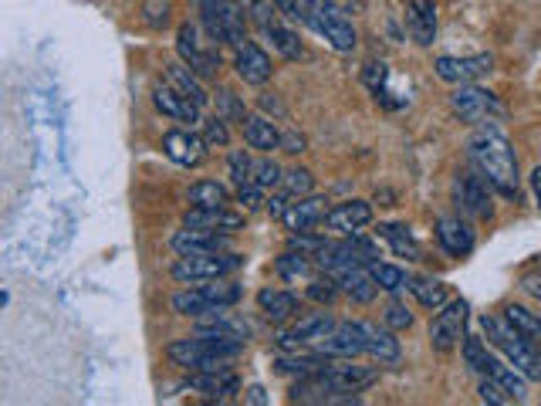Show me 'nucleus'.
<instances>
[{
    "instance_id": "nucleus-1",
    "label": "nucleus",
    "mask_w": 541,
    "mask_h": 406,
    "mask_svg": "<svg viewBox=\"0 0 541 406\" xmlns=\"http://www.w3.org/2000/svg\"><path fill=\"white\" fill-rule=\"evenodd\" d=\"M467 156L474 170L501 193L504 200H518V160L514 149L498 132H477L467 143Z\"/></svg>"
},
{
    "instance_id": "nucleus-2",
    "label": "nucleus",
    "mask_w": 541,
    "mask_h": 406,
    "mask_svg": "<svg viewBox=\"0 0 541 406\" xmlns=\"http://www.w3.org/2000/svg\"><path fill=\"white\" fill-rule=\"evenodd\" d=\"M244 352V339L237 335H220V332H200L190 339H176L166 346V356L176 366L190 369V373H207V369H224L230 359H237Z\"/></svg>"
},
{
    "instance_id": "nucleus-3",
    "label": "nucleus",
    "mask_w": 541,
    "mask_h": 406,
    "mask_svg": "<svg viewBox=\"0 0 541 406\" xmlns=\"http://www.w3.org/2000/svg\"><path fill=\"white\" fill-rule=\"evenodd\" d=\"M487 339L498 346L504 356H508V363L518 369L525 379H535V383H541V352H535V346H531V339H525L521 332H514V325L508 319H481Z\"/></svg>"
},
{
    "instance_id": "nucleus-4",
    "label": "nucleus",
    "mask_w": 541,
    "mask_h": 406,
    "mask_svg": "<svg viewBox=\"0 0 541 406\" xmlns=\"http://www.w3.org/2000/svg\"><path fill=\"white\" fill-rule=\"evenodd\" d=\"M244 264L241 254L234 251H214V254H180V261L170 268L176 285H203V281H220L224 275H234Z\"/></svg>"
},
{
    "instance_id": "nucleus-5",
    "label": "nucleus",
    "mask_w": 541,
    "mask_h": 406,
    "mask_svg": "<svg viewBox=\"0 0 541 406\" xmlns=\"http://www.w3.org/2000/svg\"><path fill=\"white\" fill-rule=\"evenodd\" d=\"M241 302V285L234 281H217V285H197L190 291H180L173 295V312L176 315H210L217 308H230Z\"/></svg>"
},
{
    "instance_id": "nucleus-6",
    "label": "nucleus",
    "mask_w": 541,
    "mask_h": 406,
    "mask_svg": "<svg viewBox=\"0 0 541 406\" xmlns=\"http://www.w3.org/2000/svg\"><path fill=\"white\" fill-rule=\"evenodd\" d=\"M176 51H180L183 65H190L200 78H217L220 72V44L210 38H203L197 24H180L176 31Z\"/></svg>"
},
{
    "instance_id": "nucleus-7",
    "label": "nucleus",
    "mask_w": 541,
    "mask_h": 406,
    "mask_svg": "<svg viewBox=\"0 0 541 406\" xmlns=\"http://www.w3.org/2000/svg\"><path fill=\"white\" fill-rule=\"evenodd\" d=\"M308 28H312L318 38H325L335 51H342V55L359 44V34H356V28H352V21L339 11V7L328 4V0H312Z\"/></svg>"
},
{
    "instance_id": "nucleus-8",
    "label": "nucleus",
    "mask_w": 541,
    "mask_h": 406,
    "mask_svg": "<svg viewBox=\"0 0 541 406\" xmlns=\"http://www.w3.org/2000/svg\"><path fill=\"white\" fill-rule=\"evenodd\" d=\"M450 105H454V112L470 126H487V122H498L504 119V105L498 102V95L487 92V88L467 82L460 85L454 95H450Z\"/></svg>"
},
{
    "instance_id": "nucleus-9",
    "label": "nucleus",
    "mask_w": 541,
    "mask_h": 406,
    "mask_svg": "<svg viewBox=\"0 0 541 406\" xmlns=\"http://www.w3.org/2000/svg\"><path fill=\"white\" fill-rule=\"evenodd\" d=\"M467 312L470 305L464 298H454L437 319L430 322V346L437 352H450L457 342H464V329H467Z\"/></svg>"
},
{
    "instance_id": "nucleus-10",
    "label": "nucleus",
    "mask_w": 541,
    "mask_h": 406,
    "mask_svg": "<svg viewBox=\"0 0 541 406\" xmlns=\"http://www.w3.org/2000/svg\"><path fill=\"white\" fill-rule=\"evenodd\" d=\"M491 183L484 180L481 173H464L457 180V187H454V193H457V207L464 210L467 217H491L494 214V203H491Z\"/></svg>"
},
{
    "instance_id": "nucleus-11",
    "label": "nucleus",
    "mask_w": 541,
    "mask_h": 406,
    "mask_svg": "<svg viewBox=\"0 0 541 406\" xmlns=\"http://www.w3.org/2000/svg\"><path fill=\"white\" fill-rule=\"evenodd\" d=\"M207 149H210L207 139L190 129H173L163 136V153L170 156L176 166H186V170H193V166L207 160Z\"/></svg>"
},
{
    "instance_id": "nucleus-12",
    "label": "nucleus",
    "mask_w": 541,
    "mask_h": 406,
    "mask_svg": "<svg viewBox=\"0 0 541 406\" xmlns=\"http://www.w3.org/2000/svg\"><path fill=\"white\" fill-rule=\"evenodd\" d=\"M234 72L247 85H264L271 78L274 65H271L268 51H264L261 44L247 41V44H241V48L234 51Z\"/></svg>"
},
{
    "instance_id": "nucleus-13",
    "label": "nucleus",
    "mask_w": 541,
    "mask_h": 406,
    "mask_svg": "<svg viewBox=\"0 0 541 406\" xmlns=\"http://www.w3.org/2000/svg\"><path fill=\"white\" fill-rule=\"evenodd\" d=\"M437 75L443 82L450 85H467V82H477L484 78L487 72L494 68V58L491 55H474V58H437Z\"/></svg>"
},
{
    "instance_id": "nucleus-14",
    "label": "nucleus",
    "mask_w": 541,
    "mask_h": 406,
    "mask_svg": "<svg viewBox=\"0 0 541 406\" xmlns=\"http://www.w3.org/2000/svg\"><path fill=\"white\" fill-rule=\"evenodd\" d=\"M325 203H328L325 197H312V193H308V197H298V203H288L281 224H285L291 234H308L312 227L325 224V217H328Z\"/></svg>"
},
{
    "instance_id": "nucleus-15",
    "label": "nucleus",
    "mask_w": 541,
    "mask_h": 406,
    "mask_svg": "<svg viewBox=\"0 0 541 406\" xmlns=\"http://www.w3.org/2000/svg\"><path fill=\"white\" fill-rule=\"evenodd\" d=\"M369 220H372V207L366 200H345L328 210L325 227L328 231H339L345 237H356L362 227H369Z\"/></svg>"
},
{
    "instance_id": "nucleus-16",
    "label": "nucleus",
    "mask_w": 541,
    "mask_h": 406,
    "mask_svg": "<svg viewBox=\"0 0 541 406\" xmlns=\"http://www.w3.org/2000/svg\"><path fill=\"white\" fill-rule=\"evenodd\" d=\"M312 349L322 352V356H332V359H356V356L366 352V349H362V335L356 329V322L335 325V329L328 332L322 342H315Z\"/></svg>"
},
{
    "instance_id": "nucleus-17",
    "label": "nucleus",
    "mask_w": 541,
    "mask_h": 406,
    "mask_svg": "<svg viewBox=\"0 0 541 406\" xmlns=\"http://www.w3.org/2000/svg\"><path fill=\"white\" fill-rule=\"evenodd\" d=\"M406 31L420 48L433 44V38H437V4L433 0H406Z\"/></svg>"
},
{
    "instance_id": "nucleus-18",
    "label": "nucleus",
    "mask_w": 541,
    "mask_h": 406,
    "mask_svg": "<svg viewBox=\"0 0 541 406\" xmlns=\"http://www.w3.org/2000/svg\"><path fill=\"white\" fill-rule=\"evenodd\" d=\"M356 329L362 335V349H366V356L379 359V363L393 366L399 363V339L389 329H379V325L372 322H356Z\"/></svg>"
},
{
    "instance_id": "nucleus-19",
    "label": "nucleus",
    "mask_w": 541,
    "mask_h": 406,
    "mask_svg": "<svg viewBox=\"0 0 541 406\" xmlns=\"http://www.w3.org/2000/svg\"><path fill=\"white\" fill-rule=\"evenodd\" d=\"M173 251L176 254H214L227 251V237L220 231H203V227H186L173 234Z\"/></svg>"
},
{
    "instance_id": "nucleus-20",
    "label": "nucleus",
    "mask_w": 541,
    "mask_h": 406,
    "mask_svg": "<svg viewBox=\"0 0 541 406\" xmlns=\"http://www.w3.org/2000/svg\"><path fill=\"white\" fill-rule=\"evenodd\" d=\"M190 386L193 393H203L207 400H230L237 390H241V383H237V376L230 373V369H207V373H193L190 376Z\"/></svg>"
},
{
    "instance_id": "nucleus-21",
    "label": "nucleus",
    "mask_w": 541,
    "mask_h": 406,
    "mask_svg": "<svg viewBox=\"0 0 541 406\" xmlns=\"http://www.w3.org/2000/svg\"><path fill=\"white\" fill-rule=\"evenodd\" d=\"M186 227H203V231H220V234H230V231H241L244 227V214H234L227 207H193L190 214L183 217Z\"/></svg>"
},
{
    "instance_id": "nucleus-22",
    "label": "nucleus",
    "mask_w": 541,
    "mask_h": 406,
    "mask_svg": "<svg viewBox=\"0 0 541 406\" xmlns=\"http://www.w3.org/2000/svg\"><path fill=\"white\" fill-rule=\"evenodd\" d=\"M437 241L450 258H467V254L474 251V231H470V224L460 217H443L440 220Z\"/></svg>"
},
{
    "instance_id": "nucleus-23",
    "label": "nucleus",
    "mask_w": 541,
    "mask_h": 406,
    "mask_svg": "<svg viewBox=\"0 0 541 406\" xmlns=\"http://www.w3.org/2000/svg\"><path fill=\"white\" fill-rule=\"evenodd\" d=\"M325 376H328V383L335 386V393H362V390H369V386L379 379L376 369L345 366V363H335V359L325 366Z\"/></svg>"
},
{
    "instance_id": "nucleus-24",
    "label": "nucleus",
    "mask_w": 541,
    "mask_h": 406,
    "mask_svg": "<svg viewBox=\"0 0 541 406\" xmlns=\"http://www.w3.org/2000/svg\"><path fill=\"white\" fill-rule=\"evenodd\" d=\"M153 102L163 116H170L176 122H197L200 119V105H193L190 99H183L180 92L170 85V82H159L153 88Z\"/></svg>"
},
{
    "instance_id": "nucleus-25",
    "label": "nucleus",
    "mask_w": 541,
    "mask_h": 406,
    "mask_svg": "<svg viewBox=\"0 0 541 406\" xmlns=\"http://www.w3.org/2000/svg\"><path fill=\"white\" fill-rule=\"evenodd\" d=\"M339 288H342V295H349L352 302H359V305H369L372 298H376V278H372V271H369V264H359V268H345L339 271Z\"/></svg>"
},
{
    "instance_id": "nucleus-26",
    "label": "nucleus",
    "mask_w": 541,
    "mask_h": 406,
    "mask_svg": "<svg viewBox=\"0 0 541 406\" xmlns=\"http://www.w3.org/2000/svg\"><path fill=\"white\" fill-rule=\"evenodd\" d=\"M166 82H170L176 92L183 95V99H190L193 105H200V109L210 102V95H207V88H203L200 75L193 72L190 65H183V61H173V65H166Z\"/></svg>"
},
{
    "instance_id": "nucleus-27",
    "label": "nucleus",
    "mask_w": 541,
    "mask_h": 406,
    "mask_svg": "<svg viewBox=\"0 0 541 406\" xmlns=\"http://www.w3.org/2000/svg\"><path fill=\"white\" fill-rule=\"evenodd\" d=\"M241 129H244V143L257 149V153H271V149L281 146V132L268 116H247L241 122Z\"/></svg>"
},
{
    "instance_id": "nucleus-28",
    "label": "nucleus",
    "mask_w": 541,
    "mask_h": 406,
    "mask_svg": "<svg viewBox=\"0 0 541 406\" xmlns=\"http://www.w3.org/2000/svg\"><path fill=\"white\" fill-rule=\"evenodd\" d=\"M257 305H261V312L268 315L271 322H288L298 315V298L291 295V291L264 288L261 295H257Z\"/></svg>"
},
{
    "instance_id": "nucleus-29",
    "label": "nucleus",
    "mask_w": 541,
    "mask_h": 406,
    "mask_svg": "<svg viewBox=\"0 0 541 406\" xmlns=\"http://www.w3.org/2000/svg\"><path fill=\"white\" fill-rule=\"evenodd\" d=\"M481 376H487V379H494V383H501L504 390H508L514 400H525V376L518 373L514 366H504V363H498L494 356H487L484 359V366H481Z\"/></svg>"
},
{
    "instance_id": "nucleus-30",
    "label": "nucleus",
    "mask_w": 541,
    "mask_h": 406,
    "mask_svg": "<svg viewBox=\"0 0 541 406\" xmlns=\"http://www.w3.org/2000/svg\"><path fill=\"white\" fill-rule=\"evenodd\" d=\"M379 237L389 241V247H393L399 258H406V261H420L423 258L420 244L413 241V234H410V227H406V224H379Z\"/></svg>"
},
{
    "instance_id": "nucleus-31",
    "label": "nucleus",
    "mask_w": 541,
    "mask_h": 406,
    "mask_svg": "<svg viewBox=\"0 0 541 406\" xmlns=\"http://www.w3.org/2000/svg\"><path fill=\"white\" fill-rule=\"evenodd\" d=\"M278 275L288 281V285H298V281H312L315 271H312V254L305 251H288L278 258Z\"/></svg>"
},
{
    "instance_id": "nucleus-32",
    "label": "nucleus",
    "mask_w": 541,
    "mask_h": 406,
    "mask_svg": "<svg viewBox=\"0 0 541 406\" xmlns=\"http://www.w3.org/2000/svg\"><path fill=\"white\" fill-rule=\"evenodd\" d=\"M406 288L416 295L423 308H443L447 305V285L437 278H406Z\"/></svg>"
},
{
    "instance_id": "nucleus-33",
    "label": "nucleus",
    "mask_w": 541,
    "mask_h": 406,
    "mask_svg": "<svg viewBox=\"0 0 541 406\" xmlns=\"http://www.w3.org/2000/svg\"><path fill=\"white\" fill-rule=\"evenodd\" d=\"M190 207H227L230 203V193L224 183H217V180H200V183H193L190 187Z\"/></svg>"
},
{
    "instance_id": "nucleus-34",
    "label": "nucleus",
    "mask_w": 541,
    "mask_h": 406,
    "mask_svg": "<svg viewBox=\"0 0 541 406\" xmlns=\"http://www.w3.org/2000/svg\"><path fill=\"white\" fill-rule=\"evenodd\" d=\"M264 34H268V41L274 44V48L281 51L288 61H295V58H305V48H301V41H298V34L295 31H288V28H281L278 21H271V24H264L261 28Z\"/></svg>"
},
{
    "instance_id": "nucleus-35",
    "label": "nucleus",
    "mask_w": 541,
    "mask_h": 406,
    "mask_svg": "<svg viewBox=\"0 0 541 406\" xmlns=\"http://www.w3.org/2000/svg\"><path fill=\"white\" fill-rule=\"evenodd\" d=\"M332 363V356L322 359V352H315V356H295V359H278V373L285 376H312V373H322V369Z\"/></svg>"
},
{
    "instance_id": "nucleus-36",
    "label": "nucleus",
    "mask_w": 541,
    "mask_h": 406,
    "mask_svg": "<svg viewBox=\"0 0 541 406\" xmlns=\"http://www.w3.org/2000/svg\"><path fill=\"white\" fill-rule=\"evenodd\" d=\"M504 319H508L514 325V332H521L525 339H541V319H535V315L528 312V308H521V305H508L504 308Z\"/></svg>"
},
{
    "instance_id": "nucleus-37",
    "label": "nucleus",
    "mask_w": 541,
    "mask_h": 406,
    "mask_svg": "<svg viewBox=\"0 0 541 406\" xmlns=\"http://www.w3.org/2000/svg\"><path fill=\"white\" fill-rule=\"evenodd\" d=\"M369 271H372V278H376V285L383 288V291H399V288H406V271L403 268H396V264H383V261H372L369 264Z\"/></svg>"
},
{
    "instance_id": "nucleus-38",
    "label": "nucleus",
    "mask_w": 541,
    "mask_h": 406,
    "mask_svg": "<svg viewBox=\"0 0 541 406\" xmlns=\"http://www.w3.org/2000/svg\"><path fill=\"white\" fill-rule=\"evenodd\" d=\"M281 190H285L288 197H308V193L315 190L312 170H305V166H295V170H288L285 180H281Z\"/></svg>"
},
{
    "instance_id": "nucleus-39",
    "label": "nucleus",
    "mask_w": 541,
    "mask_h": 406,
    "mask_svg": "<svg viewBox=\"0 0 541 406\" xmlns=\"http://www.w3.org/2000/svg\"><path fill=\"white\" fill-rule=\"evenodd\" d=\"M217 116L227 122H244L247 109H244L241 95H234L230 88H217Z\"/></svg>"
},
{
    "instance_id": "nucleus-40",
    "label": "nucleus",
    "mask_w": 541,
    "mask_h": 406,
    "mask_svg": "<svg viewBox=\"0 0 541 406\" xmlns=\"http://www.w3.org/2000/svg\"><path fill=\"white\" fill-rule=\"evenodd\" d=\"M227 166H230V180H234L237 187H247V183H254V163H251V156H247L244 149H234Z\"/></svg>"
},
{
    "instance_id": "nucleus-41",
    "label": "nucleus",
    "mask_w": 541,
    "mask_h": 406,
    "mask_svg": "<svg viewBox=\"0 0 541 406\" xmlns=\"http://www.w3.org/2000/svg\"><path fill=\"white\" fill-rule=\"evenodd\" d=\"M339 278L335 275H328L325 271V278H312L308 281V298H312V302H335V295H339Z\"/></svg>"
},
{
    "instance_id": "nucleus-42",
    "label": "nucleus",
    "mask_w": 541,
    "mask_h": 406,
    "mask_svg": "<svg viewBox=\"0 0 541 406\" xmlns=\"http://www.w3.org/2000/svg\"><path fill=\"white\" fill-rule=\"evenodd\" d=\"M271 7L295 24H308V14H312V0H271Z\"/></svg>"
},
{
    "instance_id": "nucleus-43",
    "label": "nucleus",
    "mask_w": 541,
    "mask_h": 406,
    "mask_svg": "<svg viewBox=\"0 0 541 406\" xmlns=\"http://www.w3.org/2000/svg\"><path fill=\"white\" fill-rule=\"evenodd\" d=\"M281 180H285V173H281V166H278V163H271V160L254 163V183H257V187H261V190L281 187Z\"/></svg>"
},
{
    "instance_id": "nucleus-44",
    "label": "nucleus",
    "mask_w": 541,
    "mask_h": 406,
    "mask_svg": "<svg viewBox=\"0 0 541 406\" xmlns=\"http://www.w3.org/2000/svg\"><path fill=\"white\" fill-rule=\"evenodd\" d=\"M203 139H207V146H210V149H214V146H220V149H224V146L230 143L227 119L214 116V119H207V122H203Z\"/></svg>"
},
{
    "instance_id": "nucleus-45",
    "label": "nucleus",
    "mask_w": 541,
    "mask_h": 406,
    "mask_svg": "<svg viewBox=\"0 0 541 406\" xmlns=\"http://www.w3.org/2000/svg\"><path fill=\"white\" fill-rule=\"evenodd\" d=\"M464 359H467V366L474 369V373H481V366L487 359V349H484V342L477 339V335H464Z\"/></svg>"
},
{
    "instance_id": "nucleus-46",
    "label": "nucleus",
    "mask_w": 541,
    "mask_h": 406,
    "mask_svg": "<svg viewBox=\"0 0 541 406\" xmlns=\"http://www.w3.org/2000/svg\"><path fill=\"white\" fill-rule=\"evenodd\" d=\"M477 393H481L484 403H494V406H504L508 400H514V396L504 390L501 383H494V379H487V376H484V383H481V390H477Z\"/></svg>"
},
{
    "instance_id": "nucleus-47",
    "label": "nucleus",
    "mask_w": 541,
    "mask_h": 406,
    "mask_svg": "<svg viewBox=\"0 0 541 406\" xmlns=\"http://www.w3.org/2000/svg\"><path fill=\"white\" fill-rule=\"evenodd\" d=\"M386 322H389V329H410L413 315H410V308H406V305L389 302V305H386Z\"/></svg>"
},
{
    "instance_id": "nucleus-48",
    "label": "nucleus",
    "mask_w": 541,
    "mask_h": 406,
    "mask_svg": "<svg viewBox=\"0 0 541 406\" xmlns=\"http://www.w3.org/2000/svg\"><path fill=\"white\" fill-rule=\"evenodd\" d=\"M146 21L153 24V28H166V21H170V0H153V4H146Z\"/></svg>"
},
{
    "instance_id": "nucleus-49",
    "label": "nucleus",
    "mask_w": 541,
    "mask_h": 406,
    "mask_svg": "<svg viewBox=\"0 0 541 406\" xmlns=\"http://www.w3.org/2000/svg\"><path fill=\"white\" fill-rule=\"evenodd\" d=\"M237 200H241L247 210L264 207V203H268V200H264V190L257 187V183H247V187H237Z\"/></svg>"
},
{
    "instance_id": "nucleus-50",
    "label": "nucleus",
    "mask_w": 541,
    "mask_h": 406,
    "mask_svg": "<svg viewBox=\"0 0 541 406\" xmlns=\"http://www.w3.org/2000/svg\"><path fill=\"white\" fill-rule=\"evenodd\" d=\"M241 4H244V11H251V17L261 24V28L274 21V14H271L274 7H268V0H241Z\"/></svg>"
},
{
    "instance_id": "nucleus-51",
    "label": "nucleus",
    "mask_w": 541,
    "mask_h": 406,
    "mask_svg": "<svg viewBox=\"0 0 541 406\" xmlns=\"http://www.w3.org/2000/svg\"><path fill=\"white\" fill-rule=\"evenodd\" d=\"M521 288H525L531 298H538V302H541V271H525V278H521Z\"/></svg>"
},
{
    "instance_id": "nucleus-52",
    "label": "nucleus",
    "mask_w": 541,
    "mask_h": 406,
    "mask_svg": "<svg viewBox=\"0 0 541 406\" xmlns=\"http://www.w3.org/2000/svg\"><path fill=\"white\" fill-rule=\"evenodd\" d=\"M281 146H285V153H301V149H305V139H301V136H281Z\"/></svg>"
},
{
    "instance_id": "nucleus-53",
    "label": "nucleus",
    "mask_w": 541,
    "mask_h": 406,
    "mask_svg": "<svg viewBox=\"0 0 541 406\" xmlns=\"http://www.w3.org/2000/svg\"><path fill=\"white\" fill-rule=\"evenodd\" d=\"M224 4H227V0H197V7H200V14H203V17H207V14H217Z\"/></svg>"
},
{
    "instance_id": "nucleus-54",
    "label": "nucleus",
    "mask_w": 541,
    "mask_h": 406,
    "mask_svg": "<svg viewBox=\"0 0 541 406\" xmlns=\"http://www.w3.org/2000/svg\"><path fill=\"white\" fill-rule=\"evenodd\" d=\"M332 7H339L342 14H349V11H362V0H328Z\"/></svg>"
},
{
    "instance_id": "nucleus-55",
    "label": "nucleus",
    "mask_w": 541,
    "mask_h": 406,
    "mask_svg": "<svg viewBox=\"0 0 541 406\" xmlns=\"http://www.w3.org/2000/svg\"><path fill=\"white\" fill-rule=\"evenodd\" d=\"M247 403H268V393H264V386H251V390L244 393Z\"/></svg>"
},
{
    "instance_id": "nucleus-56",
    "label": "nucleus",
    "mask_w": 541,
    "mask_h": 406,
    "mask_svg": "<svg viewBox=\"0 0 541 406\" xmlns=\"http://www.w3.org/2000/svg\"><path fill=\"white\" fill-rule=\"evenodd\" d=\"M531 190H535V200H538V207H541V166L531 170Z\"/></svg>"
},
{
    "instance_id": "nucleus-57",
    "label": "nucleus",
    "mask_w": 541,
    "mask_h": 406,
    "mask_svg": "<svg viewBox=\"0 0 541 406\" xmlns=\"http://www.w3.org/2000/svg\"><path fill=\"white\" fill-rule=\"evenodd\" d=\"M261 105H264V109H274V112H278V116H281V112H285V109H281V102L274 99L271 92H264V95H261Z\"/></svg>"
}]
</instances>
